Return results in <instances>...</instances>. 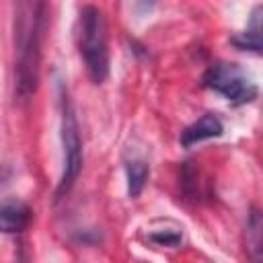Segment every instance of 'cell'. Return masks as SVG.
I'll return each mask as SVG.
<instances>
[{
  "label": "cell",
  "mask_w": 263,
  "mask_h": 263,
  "mask_svg": "<svg viewBox=\"0 0 263 263\" xmlns=\"http://www.w3.org/2000/svg\"><path fill=\"white\" fill-rule=\"evenodd\" d=\"M41 21L43 0H21L14 27L16 66H14V92L21 101H27L39 80V55H41Z\"/></svg>",
  "instance_id": "1"
},
{
  "label": "cell",
  "mask_w": 263,
  "mask_h": 263,
  "mask_svg": "<svg viewBox=\"0 0 263 263\" xmlns=\"http://www.w3.org/2000/svg\"><path fill=\"white\" fill-rule=\"evenodd\" d=\"M78 47L90 80L101 84L109 74V39L105 16L97 6H84L80 10Z\"/></svg>",
  "instance_id": "2"
},
{
  "label": "cell",
  "mask_w": 263,
  "mask_h": 263,
  "mask_svg": "<svg viewBox=\"0 0 263 263\" xmlns=\"http://www.w3.org/2000/svg\"><path fill=\"white\" fill-rule=\"evenodd\" d=\"M62 146H64V168L62 177L55 189V197H64L72 185L76 183L82 166V142H80V132H78V121L74 115V109L70 101H62Z\"/></svg>",
  "instance_id": "3"
},
{
  "label": "cell",
  "mask_w": 263,
  "mask_h": 263,
  "mask_svg": "<svg viewBox=\"0 0 263 263\" xmlns=\"http://www.w3.org/2000/svg\"><path fill=\"white\" fill-rule=\"evenodd\" d=\"M203 84L220 92L234 105L251 103L257 97V86L249 80V76L240 70V66L230 62L212 64L203 74Z\"/></svg>",
  "instance_id": "4"
},
{
  "label": "cell",
  "mask_w": 263,
  "mask_h": 263,
  "mask_svg": "<svg viewBox=\"0 0 263 263\" xmlns=\"http://www.w3.org/2000/svg\"><path fill=\"white\" fill-rule=\"evenodd\" d=\"M31 208L23 201H2L0 203V232L16 234L31 224Z\"/></svg>",
  "instance_id": "5"
},
{
  "label": "cell",
  "mask_w": 263,
  "mask_h": 263,
  "mask_svg": "<svg viewBox=\"0 0 263 263\" xmlns=\"http://www.w3.org/2000/svg\"><path fill=\"white\" fill-rule=\"evenodd\" d=\"M222 132H224L222 121H220L216 115L205 113V115H201L197 121H193L191 125H187V127L183 129V134H181V144H183L185 148H189V146H193V144H197V142H203V140H210V138H218V136H222Z\"/></svg>",
  "instance_id": "6"
},
{
  "label": "cell",
  "mask_w": 263,
  "mask_h": 263,
  "mask_svg": "<svg viewBox=\"0 0 263 263\" xmlns=\"http://www.w3.org/2000/svg\"><path fill=\"white\" fill-rule=\"evenodd\" d=\"M125 173H127V191L132 197H138L148 181V175H150V166L146 160H140V158H134L127 162L125 166Z\"/></svg>",
  "instance_id": "7"
},
{
  "label": "cell",
  "mask_w": 263,
  "mask_h": 263,
  "mask_svg": "<svg viewBox=\"0 0 263 263\" xmlns=\"http://www.w3.org/2000/svg\"><path fill=\"white\" fill-rule=\"evenodd\" d=\"M234 43H236L240 49L259 51V47H261V39H259V8H255V14H253V31L242 33L240 37L234 39Z\"/></svg>",
  "instance_id": "8"
}]
</instances>
